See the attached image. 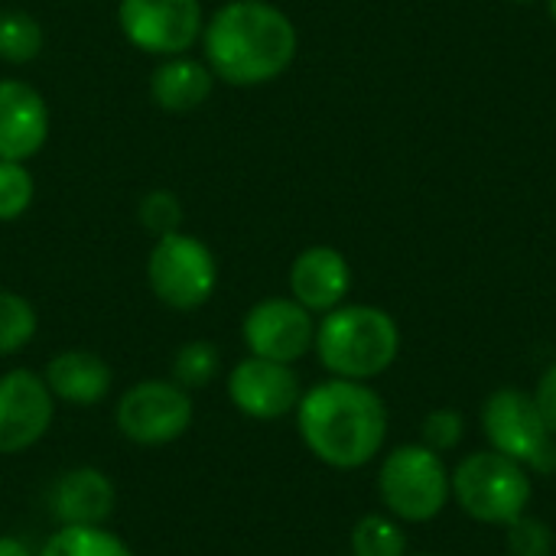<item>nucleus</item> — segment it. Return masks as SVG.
Listing matches in <instances>:
<instances>
[{
  "label": "nucleus",
  "instance_id": "2eb2a0df",
  "mask_svg": "<svg viewBox=\"0 0 556 556\" xmlns=\"http://www.w3.org/2000/svg\"><path fill=\"white\" fill-rule=\"evenodd\" d=\"M352 287V270L349 261L326 244L306 248L296 254L290 267V290L300 306L309 313H332Z\"/></svg>",
  "mask_w": 556,
  "mask_h": 556
},
{
  "label": "nucleus",
  "instance_id": "bb28decb",
  "mask_svg": "<svg viewBox=\"0 0 556 556\" xmlns=\"http://www.w3.org/2000/svg\"><path fill=\"white\" fill-rule=\"evenodd\" d=\"M534 401H538V410H541V417H544L547 430L556 437V365L554 368H547V375L541 378Z\"/></svg>",
  "mask_w": 556,
  "mask_h": 556
},
{
  "label": "nucleus",
  "instance_id": "7ed1b4c3",
  "mask_svg": "<svg viewBox=\"0 0 556 556\" xmlns=\"http://www.w3.org/2000/svg\"><path fill=\"white\" fill-rule=\"evenodd\" d=\"M316 355L326 371L345 381H368L388 371L401 349L397 323L378 306H336L316 326Z\"/></svg>",
  "mask_w": 556,
  "mask_h": 556
},
{
  "label": "nucleus",
  "instance_id": "a211bd4d",
  "mask_svg": "<svg viewBox=\"0 0 556 556\" xmlns=\"http://www.w3.org/2000/svg\"><path fill=\"white\" fill-rule=\"evenodd\" d=\"M39 556H134V551L104 525H98V528H59L42 544Z\"/></svg>",
  "mask_w": 556,
  "mask_h": 556
},
{
  "label": "nucleus",
  "instance_id": "b1692460",
  "mask_svg": "<svg viewBox=\"0 0 556 556\" xmlns=\"http://www.w3.org/2000/svg\"><path fill=\"white\" fill-rule=\"evenodd\" d=\"M137 215H140V225L153 238H160V235L179 231V225H182V202L173 192H166V189H153V192H147L140 199Z\"/></svg>",
  "mask_w": 556,
  "mask_h": 556
},
{
  "label": "nucleus",
  "instance_id": "ddd939ff",
  "mask_svg": "<svg viewBox=\"0 0 556 556\" xmlns=\"http://www.w3.org/2000/svg\"><path fill=\"white\" fill-rule=\"evenodd\" d=\"M49 140V108L46 98L20 81L0 78V160L26 163Z\"/></svg>",
  "mask_w": 556,
  "mask_h": 556
},
{
  "label": "nucleus",
  "instance_id": "a878e982",
  "mask_svg": "<svg viewBox=\"0 0 556 556\" xmlns=\"http://www.w3.org/2000/svg\"><path fill=\"white\" fill-rule=\"evenodd\" d=\"M463 440V417L450 407L443 410H433L427 420H424V446L433 450V453H446L453 450L456 443Z\"/></svg>",
  "mask_w": 556,
  "mask_h": 556
},
{
  "label": "nucleus",
  "instance_id": "5701e85b",
  "mask_svg": "<svg viewBox=\"0 0 556 556\" xmlns=\"http://www.w3.org/2000/svg\"><path fill=\"white\" fill-rule=\"evenodd\" d=\"M33 202V176L26 163L0 160V222H16Z\"/></svg>",
  "mask_w": 556,
  "mask_h": 556
},
{
  "label": "nucleus",
  "instance_id": "c756f323",
  "mask_svg": "<svg viewBox=\"0 0 556 556\" xmlns=\"http://www.w3.org/2000/svg\"><path fill=\"white\" fill-rule=\"evenodd\" d=\"M511 3H531V0H511Z\"/></svg>",
  "mask_w": 556,
  "mask_h": 556
},
{
  "label": "nucleus",
  "instance_id": "f3484780",
  "mask_svg": "<svg viewBox=\"0 0 556 556\" xmlns=\"http://www.w3.org/2000/svg\"><path fill=\"white\" fill-rule=\"evenodd\" d=\"M212 85H215V75L205 62L189 59V55H169L150 75V98L156 108L169 114H186L208 101Z\"/></svg>",
  "mask_w": 556,
  "mask_h": 556
},
{
  "label": "nucleus",
  "instance_id": "cd10ccee",
  "mask_svg": "<svg viewBox=\"0 0 556 556\" xmlns=\"http://www.w3.org/2000/svg\"><path fill=\"white\" fill-rule=\"evenodd\" d=\"M0 556H33L29 547L16 538H0Z\"/></svg>",
  "mask_w": 556,
  "mask_h": 556
},
{
  "label": "nucleus",
  "instance_id": "4be33fe9",
  "mask_svg": "<svg viewBox=\"0 0 556 556\" xmlns=\"http://www.w3.org/2000/svg\"><path fill=\"white\" fill-rule=\"evenodd\" d=\"M352 556H407V538L391 518L368 515L352 531Z\"/></svg>",
  "mask_w": 556,
  "mask_h": 556
},
{
  "label": "nucleus",
  "instance_id": "f8f14e48",
  "mask_svg": "<svg viewBox=\"0 0 556 556\" xmlns=\"http://www.w3.org/2000/svg\"><path fill=\"white\" fill-rule=\"evenodd\" d=\"M231 404L251 420H280L300 404V378L290 365L248 355L228 375Z\"/></svg>",
  "mask_w": 556,
  "mask_h": 556
},
{
  "label": "nucleus",
  "instance_id": "39448f33",
  "mask_svg": "<svg viewBox=\"0 0 556 556\" xmlns=\"http://www.w3.org/2000/svg\"><path fill=\"white\" fill-rule=\"evenodd\" d=\"M147 283L163 306L179 313L199 309L212 300L218 283L215 254L192 235H160L147 257Z\"/></svg>",
  "mask_w": 556,
  "mask_h": 556
},
{
  "label": "nucleus",
  "instance_id": "6e6552de",
  "mask_svg": "<svg viewBox=\"0 0 556 556\" xmlns=\"http://www.w3.org/2000/svg\"><path fill=\"white\" fill-rule=\"evenodd\" d=\"M117 430L137 446H166L192 427V397L176 381H140L117 401Z\"/></svg>",
  "mask_w": 556,
  "mask_h": 556
},
{
  "label": "nucleus",
  "instance_id": "412c9836",
  "mask_svg": "<svg viewBox=\"0 0 556 556\" xmlns=\"http://www.w3.org/2000/svg\"><path fill=\"white\" fill-rule=\"evenodd\" d=\"M218 371H222V355L212 342H186L173 355V381L186 391L212 384Z\"/></svg>",
  "mask_w": 556,
  "mask_h": 556
},
{
  "label": "nucleus",
  "instance_id": "f03ea898",
  "mask_svg": "<svg viewBox=\"0 0 556 556\" xmlns=\"http://www.w3.org/2000/svg\"><path fill=\"white\" fill-rule=\"evenodd\" d=\"M296 427L306 450L332 469L368 466L388 437V410L362 381H326L296 404Z\"/></svg>",
  "mask_w": 556,
  "mask_h": 556
},
{
  "label": "nucleus",
  "instance_id": "6ab92c4d",
  "mask_svg": "<svg viewBox=\"0 0 556 556\" xmlns=\"http://www.w3.org/2000/svg\"><path fill=\"white\" fill-rule=\"evenodd\" d=\"M46 46V33L36 16L23 10H3L0 13V59L13 65L33 62Z\"/></svg>",
  "mask_w": 556,
  "mask_h": 556
},
{
  "label": "nucleus",
  "instance_id": "20e7f679",
  "mask_svg": "<svg viewBox=\"0 0 556 556\" xmlns=\"http://www.w3.org/2000/svg\"><path fill=\"white\" fill-rule=\"evenodd\" d=\"M459 508L482 525H511L531 505L528 469L502 453H472L450 479Z\"/></svg>",
  "mask_w": 556,
  "mask_h": 556
},
{
  "label": "nucleus",
  "instance_id": "9d476101",
  "mask_svg": "<svg viewBox=\"0 0 556 556\" xmlns=\"http://www.w3.org/2000/svg\"><path fill=\"white\" fill-rule=\"evenodd\" d=\"M241 336H244V345L251 355L280 362V365H293L313 349L316 326H313V313L306 306H300L296 300L270 296L248 309Z\"/></svg>",
  "mask_w": 556,
  "mask_h": 556
},
{
  "label": "nucleus",
  "instance_id": "4468645a",
  "mask_svg": "<svg viewBox=\"0 0 556 556\" xmlns=\"http://www.w3.org/2000/svg\"><path fill=\"white\" fill-rule=\"evenodd\" d=\"M114 482L91 466L59 476L49 495V511L55 515L59 528H98L114 515Z\"/></svg>",
  "mask_w": 556,
  "mask_h": 556
},
{
  "label": "nucleus",
  "instance_id": "9b49d317",
  "mask_svg": "<svg viewBox=\"0 0 556 556\" xmlns=\"http://www.w3.org/2000/svg\"><path fill=\"white\" fill-rule=\"evenodd\" d=\"M55 417V397L42 375L16 368L0 378V456H16L36 446Z\"/></svg>",
  "mask_w": 556,
  "mask_h": 556
},
{
  "label": "nucleus",
  "instance_id": "aec40b11",
  "mask_svg": "<svg viewBox=\"0 0 556 556\" xmlns=\"http://www.w3.org/2000/svg\"><path fill=\"white\" fill-rule=\"evenodd\" d=\"M39 329L33 303L13 290H0V355L23 352Z\"/></svg>",
  "mask_w": 556,
  "mask_h": 556
},
{
  "label": "nucleus",
  "instance_id": "dca6fc26",
  "mask_svg": "<svg viewBox=\"0 0 556 556\" xmlns=\"http://www.w3.org/2000/svg\"><path fill=\"white\" fill-rule=\"evenodd\" d=\"M42 381L55 401L72 407H94L111 391V365L94 352L65 349L49 358Z\"/></svg>",
  "mask_w": 556,
  "mask_h": 556
},
{
  "label": "nucleus",
  "instance_id": "c85d7f7f",
  "mask_svg": "<svg viewBox=\"0 0 556 556\" xmlns=\"http://www.w3.org/2000/svg\"><path fill=\"white\" fill-rule=\"evenodd\" d=\"M547 10H551V20L556 23V0H547Z\"/></svg>",
  "mask_w": 556,
  "mask_h": 556
},
{
  "label": "nucleus",
  "instance_id": "f257e3e1",
  "mask_svg": "<svg viewBox=\"0 0 556 556\" xmlns=\"http://www.w3.org/2000/svg\"><path fill=\"white\" fill-rule=\"evenodd\" d=\"M205 65L215 78L254 88L280 78L296 55L293 20L267 0H231L202 29Z\"/></svg>",
  "mask_w": 556,
  "mask_h": 556
},
{
  "label": "nucleus",
  "instance_id": "1a4fd4ad",
  "mask_svg": "<svg viewBox=\"0 0 556 556\" xmlns=\"http://www.w3.org/2000/svg\"><path fill=\"white\" fill-rule=\"evenodd\" d=\"M121 33L150 55H182L202 39L205 20L199 0H121Z\"/></svg>",
  "mask_w": 556,
  "mask_h": 556
},
{
  "label": "nucleus",
  "instance_id": "0eeeda50",
  "mask_svg": "<svg viewBox=\"0 0 556 556\" xmlns=\"http://www.w3.org/2000/svg\"><path fill=\"white\" fill-rule=\"evenodd\" d=\"M485 437L492 440L495 453L515 459L534 472L556 469V437L547 430L538 401L518 388H502L485 401L482 410Z\"/></svg>",
  "mask_w": 556,
  "mask_h": 556
},
{
  "label": "nucleus",
  "instance_id": "393cba45",
  "mask_svg": "<svg viewBox=\"0 0 556 556\" xmlns=\"http://www.w3.org/2000/svg\"><path fill=\"white\" fill-rule=\"evenodd\" d=\"M508 551L515 556H551L554 534L544 521L521 515L518 521L508 525Z\"/></svg>",
  "mask_w": 556,
  "mask_h": 556
},
{
  "label": "nucleus",
  "instance_id": "423d86ee",
  "mask_svg": "<svg viewBox=\"0 0 556 556\" xmlns=\"http://www.w3.org/2000/svg\"><path fill=\"white\" fill-rule=\"evenodd\" d=\"M378 492L384 508L404 521H430L450 502V472L443 459L427 446H401L394 450L378 476Z\"/></svg>",
  "mask_w": 556,
  "mask_h": 556
}]
</instances>
